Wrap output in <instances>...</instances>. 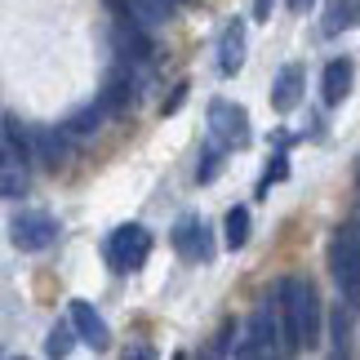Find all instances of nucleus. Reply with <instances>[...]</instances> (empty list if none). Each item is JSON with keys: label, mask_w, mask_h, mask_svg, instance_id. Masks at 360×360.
<instances>
[{"label": "nucleus", "mask_w": 360, "mask_h": 360, "mask_svg": "<svg viewBox=\"0 0 360 360\" xmlns=\"http://www.w3.org/2000/svg\"><path fill=\"white\" fill-rule=\"evenodd\" d=\"M72 338H76V329H72V325H53V334H49V342H45V352H49V356H67V352H72Z\"/></svg>", "instance_id": "obj_21"}, {"label": "nucleus", "mask_w": 360, "mask_h": 360, "mask_svg": "<svg viewBox=\"0 0 360 360\" xmlns=\"http://www.w3.org/2000/svg\"><path fill=\"white\" fill-rule=\"evenodd\" d=\"M72 329H76V338L89 342L94 352H107V342H112L107 321L94 311V302H85V298H72Z\"/></svg>", "instance_id": "obj_8"}, {"label": "nucleus", "mask_w": 360, "mask_h": 360, "mask_svg": "<svg viewBox=\"0 0 360 360\" xmlns=\"http://www.w3.org/2000/svg\"><path fill=\"white\" fill-rule=\"evenodd\" d=\"M151 258V231L147 227H116L112 236H107V262H112V271H138L143 262Z\"/></svg>", "instance_id": "obj_4"}, {"label": "nucleus", "mask_w": 360, "mask_h": 360, "mask_svg": "<svg viewBox=\"0 0 360 360\" xmlns=\"http://www.w3.org/2000/svg\"><path fill=\"white\" fill-rule=\"evenodd\" d=\"M276 338H281V316H276L271 298H267L254 316H249V329H245L240 356H262V352H271V347H276Z\"/></svg>", "instance_id": "obj_7"}, {"label": "nucleus", "mask_w": 360, "mask_h": 360, "mask_svg": "<svg viewBox=\"0 0 360 360\" xmlns=\"http://www.w3.org/2000/svg\"><path fill=\"white\" fill-rule=\"evenodd\" d=\"M276 316H281V338L289 352H302L321 338V294L302 276H285L276 289Z\"/></svg>", "instance_id": "obj_1"}, {"label": "nucleus", "mask_w": 360, "mask_h": 360, "mask_svg": "<svg viewBox=\"0 0 360 360\" xmlns=\"http://www.w3.org/2000/svg\"><path fill=\"white\" fill-rule=\"evenodd\" d=\"M352 76H356V67H352V58H334L325 67V80H321V98L329 103V107H338L342 98L352 94Z\"/></svg>", "instance_id": "obj_14"}, {"label": "nucleus", "mask_w": 360, "mask_h": 360, "mask_svg": "<svg viewBox=\"0 0 360 360\" xmlns=\"http://www.w3.org/2000/svg\"><path fill=\"white\" fill-rule=\"evenodd\" d=\"M210 134H214V143L227 147V151L249 147V138H254V129H249V112L240 103H231V98H214L210 103Z\"/></svg>", "instance_id": "obj_3"}, {"label": "nucleus", "mask_w": 360, "mask_h": 360, "mask_svg": "<svg viewBox=\"0 0 360 360\" xmlns=\"http://www.w3.org/2000/svg\"><path fill=\"white\" fill-rule=\"evenodd\" d=\"M289 9H294V13H307V9H311V0H289Z\"/></svg>", "instance_id": "obj_24"}, {"label": "nucleus", "mask_w": 360, "mask_h": 360, "mask_svg": "<svg viewBox=\"0 0 360 360\" xmlns=\"http://www.w3.org/2000/svg\"><path fill=\"white\" fill-rule=\"evenodd\" d=\"M169 240H174V249H178V258H187V262H210V258H214L210 223H205V218H196V214H183V218H178L174 231H169Z\"/></svg>", "instance_id": "obj_6"}, {"label": "nucleus", "mask_w": 360, "mask_h": 360, "mask_svg": "<svg viewBox=\"0 0 360 360\" xmlns=\"http://www.w3.org/2000/svg\"><path fill=\"white\" fill-rule=\"evenodd\" d=\"M227 249H245L249 245V210L236 205V210H227Z\"/></svg>", "instance_id": "obj_19"}, {"label": "nucleus", "mask_w": 360, "mask_h": 360, "mask_svg": "<svg viewBox=\"0 0 360 360\" xmlns=\"http://www.w3.org/2000/svg\"><path fill=\"white\" fill-rule=\"evenodd\" d=\"M32 156H36L40 165H49V169H63L67 156H72L67 134H63V129H32Z\"/></svg>", "instance_id": "obj_13"}, {"label": "nucleus", "mask_w": 360, "mask_h": 360, "mask_svg": "<svg viewBox=\"0 0 360 360\" xmlns=\"http://www.w3.org/2000/svg\"><path fill=\"white\" fill-rule=\"evenodd\" d=\"M112 45H116V53L124 63H147L151 58V40H147V32L138 22H129V18H116V27H112Z\"/></svg>", "instance_id": "obj_9"}, {"label": "nucleus", "mask_w": 360, "mask_h": 360, "mask_svg": "<svg viewBox=\"0 0 360 360\" xmlns=\"http://www.w3.org/2000/svg\"><path fill=\"white\" fill-rule=\"evenodd\" d=\"M103 120H107V107L103 103H89V107H80V112L67 116V134H76V138H94L103 129Z\"/></svg>", "instance_id": "obj_17"}, {"label": "nucleus", "mask_w": 360, "mask_h": 360, "mask_svg": "<svg viewBox=\"0 0 360 360\" xmlns=\"http://www.w3.org/2000/svg\"><path fill=\"white\" fill-rule=\"evenodd\" d=\"M103 5H107V9H112V13H116V18H129V5H124V0H103Z\"/></svg>", "instance_id": "obj_23"}, {"label": "nucleus", "mask_w": 360, "mask_h": 360, "mask_svg": "<svg viewBox=\"0 0 360 360\" xmlns=\"http://www.w3.org/2000/svg\"><path fill=\"white\" fill-rule=\"evenodd\" d=\"M27 191V169H22V160L13 156V151H0V196H22Z\"/></svg>", "instance_id": "obj_16"}, {"label": "nucleus", "mask_w": 360, "mask_h": 360, "mask_svg": "<svg viewBox=\"0 0 360 360\" xmlns=\"http://www.w3.org/2000/svg\"><path fill=\"white\" fill-rule=\"evenodd\" d=\"M360 22V0H325V36H338Z\"/></svg>", "instance_id": "obj_15"}, {"label": "nucleus", "mask_w": 360, "mask_h": 360, "mask_svg": "<svg viewBox=\"0 0 360 360\" xmlns=\"http://www.w3.org/2000/svg\"><path fill=\"white\" fill-rule=\"evenodd\" d=\"M218 169H223V160H218V147H205V151H200V165H196V183H214Z\"/></svg>", "instance_id": "obj_20"}, {"label": "nucleus", "mask_w": 360, "mask_h": 360, "mask_svg": "<svg viewBox=\"0 0 360 360\" xmlns=\"http://www.w3.org/2000/svg\"><path fill=\"white\" fill-rule=\"evenodd\" d=\"M329 271H334L342 298L352 307H360V231L356 227L334 236V245H329Z\"/></svg>", "instance_id": "obj_2"}, {"label": "nucleus", "mask_w": 360, "mask_h": 360, "mask_svg": "<svg viewBox=\"0 0 360 360\" xmlns=\"http://www.w3.org/2000/svg\"><path fill=\"white\" fill-rule=\"evenodd\" d=\"M302 80H307L302 63L281 67V76H276V85H271V107L276 112H294V107L302 103Z\"/></svg>", "instance_id": "obj_12"}, {"label": "nucleus", "mask_w": 360, "mask_h": 360, "mask_svg": "<svg viewBox=\"0 0 360 360\" xmlns=\"http://www.w3.org/2000/svg\"><path fill=\"white\" fill-rule=\"evenodd\" d=\"M254 18L258 22H271V0H254Z\"/></svg>", "instance_id": "obj_22"}, {"label": "nucleus", "mask_w": 360, "mask_h": 360, "mask_svg": "<svg viewBox=\"0 0 360 360\" xmlns=\"http://www.w3.org/2000/svg\"><path fill=\"white\" fill-rule=\"evenodd\" d=\"M356 191H360V174H356Z\"/></svg>", "instance_id": "obj_25"}, {"label": "nucleus", "mask_w": 360, "mask_h": 360, "mask_svg": "<svg viewBox=\"0 0 360 360\" xmlns=\"http://www.w3.org/2000/svg\"><path fill=\"white\" fill-rule=\"evenodd\" d=\"M329 338H334V352L342 356L347 352V338H352V302H338L334 316H329Z\"/></svg>", "instance_id": "obj_18"}, {"label": "nucleus", "mask_w": 360, "mask_h": 360, "mask_svg": "<svg viewBox=\"0 0 360 360\" xmlns=\"http://www.w3.org/2000/svg\"><path fill=\"white\" fill-rule=\"evenodd\" d=\"M240 63H245V22L231 18L223 27V36H218V72H223V76H236Z\"/></svg>", "instance_id": "obj_11"}, {"label": "nucleus", "mask_w": 360, "mask_h": 360, "mask_svg": "<svg viewBox=\"0 0 360 360\" xmlns=\"http://www.w3.org/2000/svg\"><path fill=\"white\" fill-rule=\"evenodd\" d=\"M9 240L18 245L22 254H36V249H49L58 240V223H53L45 210H22V214H13V223H9Z\"/></svg>", "instance_id": "obj_5"}, {"label": "nucleus", "mask_w": 360, "mask_h": 360, "mask_svg": "<svg viewBox=\"0 0 360 360\" xmlns=\"http://www.w3.org/2000/svg\"><path fill=\"white\" fill-rule=\"evenodd\" d=\"M134 89H138V85H134V72H129V67H116V72L103 80V94H98V103L107 107V116H116V112H129V107H134V98H138Z\"/></svg>", "instance_id": "obj_10"}]
</instances>
